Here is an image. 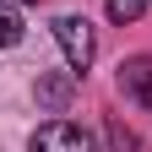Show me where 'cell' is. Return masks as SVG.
Instances as JSON below:
<instances>
[{"instance_id": "6da1fadb", "label": "cell", "mask_w": 152, "mask_h": 152, "mask_svg": "<svg viewBox=\"0 0 152 152\" xmlns=\"http://www.w3.org/2000/svg\"><path fill=\"white\" fill-rule=\"evenodd\" d=\"M54 44L65 49V65L76 76L92 71V60H98V33H92L87 16H60V22H54Z\"/></svg>"}, {"instance_id": "7a4b0ae2", "label": "cell", "mask_w": 152, "mask_h": 152, "mask_svg": "<svg viewBox=\"0 0 152 152\" xmlns=\"http://www.w3.org/2000/svg\"><path fill=\"white\" fill-rule=\"evenodd\" d=\"M27 152H98V141H92V130L76 125V120H44L27 136Z\"/></svg>"}, {"instance_id": "3957f363", "label": "cell", "mask_w": 152, "mask_h": 152, "mask_svg": "<svg viewBox=\"0 0 152 152\" xmlns=\"http://www.w3.org/2000/svg\"><path fill=\"white\" fill-rule=\"evenodd\" d=\"M76 82H82V76H76L71 65H65V71H44V76L33 82L38 109H44V114H65V109H71V98H76Z\"/></svg>"}, {"instance_id": "277c9868", "label": "cell", "mask_w": 152, "mask_h": 152, "mask_svg": "<svg viewBox=\"0 0 152 152\" xmlns=\"http://www.w3.org/2000/svg\"><path fill=\"white\" fill-rule=\"evenodd\" d=\"M120 92L136 98V103L152 114V54H130V60L120 65Z\"/></svg>"}, {"instance_id": "5b68a950", "label": "cell", "mask_w": 152, "mask_h": 152, "mask_svg": "<svg viewBox=\"0 0 152 152\" xmlns=\"http://www.w3.org/2000/svg\"><path fill=\"white\" fill-rule=\"evenodd\" d=\"M22 11H16V0H0V49H16L22 44Z\"/></svg>"}, {"instance_id": "8992f818", "label": "cell", "mask_w": 152, "mask_h": 152, "mask_svg": "<svg viewBox=\"0 0 152 152\" xmlns=\"http://www.w3.org/2000/svg\"><path fill=\"white\" fill-rule=\"evenodd\" d=\"M103 136H109V152H141V136L130 130L120 114H109V125H103Z\"/></svg>"}, {"instance_id": "52a82bcc", "label": "cell", "mask_w": 152, "mask_h": 152, "mask_svg": "<svg viewBox=\"0 0 152 152\" xmlns=\"http://www.w3.org/2000/svg\"><path fill=\"white\" fill-rule=\"evenodd\" d=\"M103 6H109V16H114V22L125 27V22H136V16L152 6V0H103Z\"/></svg>"}, {"instance_id": "ba28073f", "label": "cell", "mask_w": 152, "mask_h": 152, "mask_svg": "<svg viewBox=\"0 0 152 152\" xmlns=\"http://www.w3.org/2000/svg\"><path fill=\"white\" fill-rule=\"evenodd\" d=\"M16 6H38V0H16Z\"/></svg>"}]
</instances>
